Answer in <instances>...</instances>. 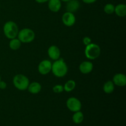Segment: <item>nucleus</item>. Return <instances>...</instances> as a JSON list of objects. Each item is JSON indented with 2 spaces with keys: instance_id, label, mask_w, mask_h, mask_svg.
I'll list each match as a JSON object with an SVG mask.
<instances>
[{
  "instance_id": "f257e3e1",
  "label": "nucleus",
  "mask_w": 126,
  "mask_h": 126,
  "mask_svg": "<svg viewBox=\"0 0 126 126\" xmlns=\"http://www.w3.org/2000/svg\"><path fill=\"white\" fill-rule=\"evenodd\" d=\"M51 71L57 77H63L68 72L67 65L62 59H59L52 64Z\"/></svg>"
},
{
  "instance_id": "f03ea898",
  "label": "nucleus",
  "mask_w": 126,
  "mask_h": 126,
  "mask_svg": "<svg viewBox=\"0 0 126 126\" xmlns=\"http://www.w3.org/2000/svg\"><path fill=\"white\" fill-rule=\"evenodd\" d=\"M3 32L4 35L8 39H12L17 36L18 33V28L14 22L8 21L3 27Z\"/></svg>"
},
{
  "instance_id": "7ed1b4c3",
  "label": "nucleus",
  "mask_w": 126,
  "mask_h": 126,
  "mask_svg": "<svg viewBox=\"0 0 126 126\" xmlns=\"http://www.w3.org/2000/svg\"><path fill=\"white\" fill-rule=\"evenodd\" d=\"M100 52L101 49L99 46L94 43H91L86 46L84 51L86 57L90 60H95L97 59L100 55Z\"/></svg>"
},
{
  "instance_id": "20e7f679",
  "label": "nucleus",
  "mask_w": 126,
  "mask_h": 126,
  "mask_svg": "<svg viewBox=\"0 0 126 126\" xmlns=\"http://www.w3.org/2000/svg\"><path fill=\"white\" fill-rule=\"evenodd\" d=\"M13 84L17 89L20 91H25L28 88L30 82L27 76L22 74H18L14 78Z\"/></svg>"
},
{
  "instance_id": "39448f33",
  "label": "nucleus",
  "mask_w": 126,
  "mask_h": 126,
  "mask_svg": "<svg viewBox=\"0 0 126 126\" xmlns=\"http://www.w3.org/2000/svg\"><path fill=\"white\" fill-rule=\"evenodd\" d=\"M17 36L21 43H29L34 40L35 34L34 32L30 28H23L18 32Z\"/></svg>"
},
{
  "instance_id": "423d86ee",
  "label": "nucleus",
  "mask_w": 126,
  "mask_h": 126,
  "mask_svg": "<svg viewBox=\"0 0 126 126\" xmlns=\"http://www.w3.org/2000/svg\"><path fill=\"white\" fill-rule=\"evenodd\" d=\"M66 107L71 111L76 112L81 110L82 104L78 98L75 97H70L66 101Z\"/></svg>"
},
{
  "instance_id": "0eeeda50",
  "label": "nucleus",
  "mask_w": 126,
  "mask_h": 126,
  "mask_svg": "<svg viewBox=\"0 0 126 126\" xmlns=\"http://www.w3.org/2000/svg\"><path fill=\"white\" fill-rule=\"evenodd\" d=\"M52 69V63L48 60H44L39 63L38 65V71L39 73L46 75L50 73Z\"/></svg>"
},
{
  "instance_id": "6e6552de",
  "label": "nucleus",
  "mask_w": 126,
  "mask_h": 126,
  "mask_svg": "<svg viewBox=\"0 0 126 126\" xmlns=\"http://www.w3.org/2000/svg\"><path fill=\"white\" fill-rule=\"evenodd\" d=\"M62 22L67 27H71L75 24L76 22L75 15L71 12H65L62 16Z\"/></svg>"
},
{
  "instance_id": "1a4fd4ad",
  "label": "nucleus",
  "mask_w": 126,
  "mask_h": 126,
  "mask_svg": "<svg viewBox=\"0 0 126 126\" xmlns=\"http://www.w3.org/2000/svg\"><path fill=\"white\" fill-rule=\"evenodd\" d=\"M47 54L49 57L53 60H57L60 59V50L56 46H51L47 50Z\"/></svg>"
},
{
  "instance_id": "9d476101",
  "label": "nucleus",
  "mask_w": 126,
  "mask_h": 126,
  "mask_svg": "<svg viewBox=\"0 0 126 126\" xmlns=\"http://www.w3.org/2000/svg\"><path fill=\"white\" fill-rule=\"evenodd\" d=\"M66 2V9L67 12L73 13L76 12L80 7V2L78 0H70Z\"/></svg>"
},
{
  "instance_id": "9b49d317",
  "label": "nucleus",
  "mask_w": 126,
  "mask_h": 126,
  "mask_svg": "<svg viewBox=\"0 0 126 126\" xmlns=\"http://www.w3.org/2000/svg\"><path fill=\"white\" fill-rule=\"evenodd\" d=\"M113 82L114 84L120 87H123L126 85V76L122 73H118L113 77Z\"/></svg>"
},
{
  "instance_id": "f8f14e48",
  "label": "nucleus",
  "mask_w": 126,
  "mask_h": 126,
  "mask_svg": "<svg viewBox=\"0 0 126 126\" xmlns=\"http://www.w3.org/2000/svg\"><path fill=\"white\" fill-rule=\"evenodd\" d=\"M93 70V64L91 62L84 61L79 65V70L82 73L89 74Z\"/></svg>"
},
{
  "instance_id": "ddd939ff",
  "label": "nucleus",
  "mask_w": 126,
  "mask_h": 126,
  "mask_svg": "<svg viewBox=\"0 0 126 126\" xmlns=\"http://www.w3.org/2000/svg\"><path fill=\"white\" fill-rule=\"evenodd\" d=\"M62 3L60 0H49L48 7L50 11L53 12H57L61 8Z\"/></svg>"
},
{
  "instance_id": "4468645a",
  "label": "nucleus",
  "mask_w": 126,
  "mask_h": 126,
  "mask_svg": "<svg viewBox=\"0 0 126 126\" xmlns=\"http://www.w3.org/2000/svg\"><path fill=\"white\" fill-rule=\"evenodd\" d=\"M41 85L37 82H33L32 83L29 84L27 89L28 90L30 93L32 94H37L39 93L41 91Z\"/></svg>"
},
{
  "instance_id": "2eb2a0df",
  "label": "nucleus",
  "mask_w": 126,
  "mask_h": 126,
  "mask_svg": "<svg viewBox=\"0 0 126 126\" xmlns=\"http://www.w3.org/2000/svg\"><path fill=\"white\" fill-rule=\"evenodd\" d=\"M114 12L119 17H125L126 16V6L124 4H119L114 7Z\"/></svg>"
},
{
  "instance_id": "dca6fc26",
  "label": "nucleus",
  "mask_w": 126,
  "mask_h": 126,
  "mask_svg": "<svg viewBox=\"0 0 126 126\" xmlns=\"http://www.w3.org/2000/svg\"><path fill=\"white\" fill-rule=\"evenodd\" d=\"M103 89L105 93L108 94H111L114 89V84L113 81H108L106 82L103 85Z\"/></svg>"
},
{
  "instance_id": "f3484780",
  "label": "nucleus",
  "mask_w": 126,
  "mask_h": 126,
  "mask_svg": "<svg viewBox=\"0 0 126 126\" xmlns=\"http://www.w3.org/2000/svg\"><path fill=\"white\" fill-rule=\"evenodd\" d=\"M72 119L74 123L76 124H79L82 123L84 120V114L81 111L75 112V114L73 115Z\"/></svg>"
},
{
  "instance_id": "a211bd4d",
  "label": "nucleus",
  "mask_w": 126,
  "mask_h": 126,
  "mask_svg": "<svg viewBox=\"0 0 126 126\" xmlns=\"http://www.w3.org/2000/svg\"><path fill=\"white\" fill-rule=\"evenodd\" d=\"M21 42L18 38H14L11 39L9 42V47L12 50H18L21 46Z\"/></svg>"
},
{
  "instance_id": "6ab92c4d",
  "label": "nucleus",
  "mask_w": 126,
  "mask_h": 126,
  "mask_svg": "<svg viewBox=\"0 0 126 126\" xmlns=\"http://www.w3.org/2000/svg\"><path fill=\"white\" fill-rule=\"evenodd\" d=\"M76 87V82L73 80H69L65 84V86H63V89L66 92H69L73 91Z\"/></svg>"
},
{
  "instance_id": "aec40b11",
  "label": "nucleus",
  "mask_w": 126,
  "mask_h": 126,
  "mask_svg": "<svg viewBox=\"0 0 126 126\" xmlns=\"http://www.w3.org/2000/svg\"><path fill=\"white\" fill-rule=\"evenodd\" d=\"M114 7L115 6L110 3L107 4L104 6V12L107 14H112L114 12Z\"/></svg>"
},
{
  "instance_id": "412c9836",
  "label": "nucleus",
  "mask_w": 126,
  "mask_h": 126,
  "mask_svg": "<svg viewBox=\"0 0 126 126\" xmlns=\"http://www.w3.org/2000/svg\"><path fill=\"white\" fill-rule=\"evenodd\" d=\"M63 86L60 84L55 85L53 87V91L55 93H61V92H62L63 91Z\"/></svg>"
},
{
  "instance_id": "4be33fe9",
  "label": "nucleus",
  "mask_w": 126,
  "mask_h": 126,
  "mask_svg": "<svg viewBox=\"0 0 126 126\" xmlns=\"http://www.w3.org/2000/svg\"><path fill=\"white\" fill-rule=\"evenodd\" d=\"M82 41H83V43L84 44V45L86 46H87V45H89V44H91V42H92V41H91V39L89 38V37L86 36L83 38V40H82Z\"/></svg>"
},
{
  "instance_id": "5701e85b",
  "label": "nucleus",
  "mask_w": 126,
  "mask_h": 126,
  "mask_svg": "<svg viewBox=\"0 0 126 126\" xmlns=\"http://www.w3.org/2000/svg\"><path fill=\"white\" fill-rule=\"evenodd\" d=\"M7 87V84L3 81H0V89H5Z\"/></svg>"
},
{
  "instance_id": "b1692460",
  "label": "nucleus",
  "mask_w": 126,
  "mask_h": 126,
  "mask_svg": "<svg viewBox=\"0 0 126 126\" xmlns=\"http://www.w3.org/2000/svg\"><path fill=\"white\" fill-rule=\"evenodd\" d=\"M82 1L86 4H92L97 1V0H82Z\"/></svg>"
},
{
  "instance_id": "393cba45",
  "label": "nucleus",
  "mask_w": 126,
  "mask_h": 126,
  "mask_svg": "<svg viewBox=\"0 0 126 126\" xmlns=\"http://www.w3.org/2000/svg\"><path fill=\"white\" fill-rule=\"evenodd\" d=\"M35 1L38 3H44V2H47L49 0H35Z\"/></svg>"
},
{
  "instance_id": "a878e982",
  "label": "nucleus",
  "mask_w": 126,
  "mask_h": 126,
  "mask_svg": "<svg viewBox=\"0 0 126 126\" xmlns=\"http://www.w3.org/2000/svg\"><path fill=\"white\" fill-rule=\"evenodd\" d=\"M61 1H63V2H68V1H69L70 0H60Z\"/></svg>"
},
{
  "instance_id": "bb28decb",
  "label": "nucleus",
  "mask_w": 126,
  "mask_h": 126,
  "mask_svg": "<svg viewBox=\"0 0 126 126\" xmlns=\"http://www.w3.org/2000/svg\"><path fill=\"white\" fill-rule=\"evenodd\" d=\"M1 76H0V81H1Z\"/></svg>"
}]
</instances>
